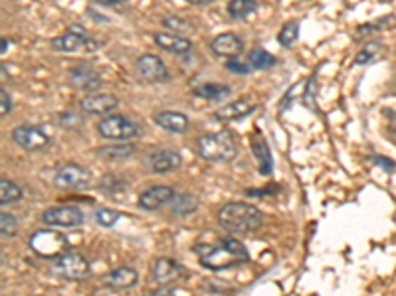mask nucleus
<instances>
[{
	"mask_svg": "<svg viewBox=\"0 0 396 296\" xmlns=\"http://www.w3.org/2000/svg\"><path fill=\"white\" fill-rule=\"evenodd\" d=\"M256 109H258V103L254 101V97H240V99L230 101L220 109H216L213 117L218 121H236V119L251 115Z\"/></svg>",
	"mask_w": 396,
	"mask_h": 296,
	"instance_id": "obj_16",
	"label": "nucleus"
},
{
	"mask_svg": "<svg viewBox=\"0 0 396 296\" xmlns=\"http://www.w3.org/2000/svg\"><path fill=\"white\" fill-rule=\"evenodd\" d=\"M42 221L50 227H79L86 221V215L76 206H58L44 211Z\"/></svg>",
	"mask_w": 396,
	"mask_h": 296,
	"instance_id": "obj_10",
	"label": "nucleus"
},
{
	"mask_svg": "<svg viewBox=\"0 0 396 296\" xmlns=\"http://www.w3.org/2000/svg\"><path fill=\"white\" fill-rule=\"evenodd\" d=\"M30 249L42 259L58 261L64 253L69 251L68 237L56 230H40L30 237Z\"/></svg>",
	"mask_w": 396,
	"mask_h": 296,
	"instance_id": "obj_5",
	"label": "nucleus"
},
{
	"mask_svg": "<svg viewBox=\"0 0 396 296\" xmlns=\"http://www.w3.org/2000/svg\"><path fill=\"white\" fill-rule=\"evenodd\" d=\"M188 4H194V6H206V4H213L216 0H186Z\"/></svg>",
	"mask_w": 396,
	"mask_h": 296,
	"instance_id": "obj_41",
	"label": "nucleus"
},
{
	"mask_svg": "<svg viewBox=\"0 0 396 296\" xmlns=\"http://www.w3.org/2000/svg\"><path fill=\"white\" fill-rule=\"evenodd\" d=\"M91 184V172L81 164H64L54 176V186L60 190L76 191L84 190Z\"/></svg>",
	"mask_w": 396,
	"mask_h": 296,
	"instance_id": "obj_7",
	"label": "nucleus"
},
{
	"mask_svg": "<svg viewBox=\"0 0 396 296\" xmlns=\"http://www.w3.org/2000/svg\"><path fill=\"white\" fill-rule=\"evenodd\" d=\"M375 162H378L380 168H385L387 172H392L395 170V162L390 158H383V156H375Z\"/></svg>",
	"mask_w": 396,
	"mask_h": 296,
	"instance_id": "obj_39",
	"label": "nucleus"
},
{
	"mask_svg": "<svg viewBox=\"0 0 396 296\" xmlns=\"http://www.w3.org/2000/svg\"><path fill=\"white\" fill-rule=\"evenodd\" d=\"M153 40L155 44L161 49H166L174 56H184L193 49V42L186 38V36H176V34H171V32H157L153 34Z\"/></svg>",
	"mask_w": 396,
	"mask_h": 296,
	"instance_id": "obj_20",
	"label": "nucleus"
},
{
	"mask_svg": "<svg viewBox=\"0 0 396 296\" xmlns=\"http://www.w3.org/2000/svg\"><path fill=\"white\" fill-rule=\"evenodd\" d=\"M155 123L166 131V133L171 134H183L188 131V126H191V121H188V117L184 115V113H179V111H159L155 117Z\"/></svg>",
	"mask_w": 396,
	"mask_h": 296,
	"instance_id": "obj_21",
	"label": "nucleus"
},
{
	"mask_svg": "<svg viewBox=\"0 0 396 296\" xmlns=\"http://www.w3.org/2000/svg\"><path fill=\"white\" fill-rule=\"evenodd\" d=\"M94 4L101 6V8H111V10H125L127 0H91Z\"/></svg>",
	"mask_w": 396,
	"mask_h": 296,
	"instance_id": "obj_38",
	"label": "nucleus"
},
{
	"mask_svg": "<svg viewBox=\"0 0 396 296\" xmlns=\"http://www.w3.org/2000/svg\"><path fill=\"white\" fill-rule=\"evenodd\" d=\"M251 153H254L256 160H258V172L261 176H270L273 172V158H271L268 141L260 133L254 134V138H251Z\"/></svg>",
	"mask_w": 396,
	"mask_h": 296,
	"instance_id": "obj_22",
	"label": "nucleus"
},
{
	"mask_svg": "<svg viewBox=\"0 0 396 296\" xmlns=\"http://www.w3.org/2000/svg\"><path fill=\"white\" fill-rule=\"evenodd\" d=\"M147 296H174V292L169 287H161L157 288V290H153V292H149Z\"/></svg>",
	"mask_w": 396,
	"mask_h": 296,
	"instance_id": "obj_40",
	"label": "nucleus"
},
{
	"mask_svg": "<svg viewBox=\"0 0 396 296\" xmlns=\"http://www.w3.org/2000/svg\"><path fill=\"white\" fill-rule=\"evenodd\" d=\"M94 218H96V223L99 227L109 230V227H113L117 221L121 220V213L115 210H109V208H101V210H97L94 213Z\"/></svg>",
	"mask_w": 396,
	"mask_h": 296,
	"instance_id": "obj_32",
	"label": "nucleus"
},
{
	"mask_svg": "<svg viewBox=\"0 0 396 296\" xmlns=\"http://www.w3.org/2000/svg\"><path fill=\"white\" fill-rule=\"evenodd\" d=\"M97 133L99 136H103L107 141L113 143H129L133 138H139L143 134L141 124H137L135 121H131L129 117L123 115H107L97 123Z\"/></svg>",
	"mask_w": 396,
	"mask_h": 296,
	"instance_id": "obj_4",
	"label": "nucleus"
},
{
	"mask_svg": "<svg viewBox=\"0 0 396 296\" xmlns=\"http://www.w3.org/2000/svg\"><path fill=\"white\" fill-rule=\"evenodd\" d=\"M137 73L147 83H164L169 81V69L163 64V59L153 54H145L135 61Z\"/></svg>",
	"mask_w": 396,
	"mask_h": 296,
	"instance_id": "obj_13",
	"label": "nucleus"
},
{
	"mask_svg": "<svg viewBox=\"0 0 396 296\" xmlns=\"http://www.w3.org/2000/svg\"><path fill=\"white\" fill-rule=\"evenodd\" d=\"M248 64L251 66V69H258V71H266L278 64V59L271 56L270 52L261 48H254L248 56Z\"/></svg>",
	"mask_w": 396,
	"mask_h": 296,
	"instance_id": "obj_28",
	"label": "nucleus"
},
{
	"mask_svg": "<svg viewBox=\"0 0 396 296\" xmlns=\"http://www.w3.org/2000/svg\"><path fill=\"white\" fill-rule=\"evenodd\" d=\"M194 95L200 97L204 101L210 103H222L228 97L232 95V87L224 85V83H203V85L194 87Z\"/></svg>",
	"mask_w": 396,
	"mask_h": 296,
	"instance_id": "obj_23",
	"label": "nucleus"
},
{
	"mask_svg": "<svg viewBox=\"0 0 396 296\" xmlns=\"http://www.w3.org/2000/svg\"><path fill=\"white\" fill-rule=\"evenodd\" d=\"M218 223L230 235H250L264 223L261 211L246 201H230L218 211Z\"/></svg>",
	"mask_w": 396,
	"mask_h": 296,
	"instance_id": "obj_2",
	"label": "nucleus"
},
{
	"mask_svg": "<svg viewBox=\"0 0 396 296\" xmlns=\"http://www.w3.org/2000/svg\"><path fill=\"white\" fill-rule=\"evenodd\" d=\"M169 206H171V211H173L174 215H179V218H188V215L196 213L200 201H198V198H196L194 194H174V198L171 200Z\"/></svg>",
	"mask_w": 396,
	"mask_h": 296,
	"instance_id": "obj_24",
	"label": "nucleus"
},
{
	"mask_svg": "<svg viewBox=\"0 0 396 296\" xmlns=\"http://www.w3.org/2000/svg\"><path fill=\"white\" fill-rule=\"evenodd\" d=\"M184 273H186V271H184L183 265L176 263L174 259L169 257L155 259L153 268H151L153 280H155L157 285H161V287H169V285L176 283L179 278L184 277Z\"/></svg>",
	"mask_w": 396,
	"mask_h": 296,
	"instance_id": "obj_15",
	"label": "nucleus"
},
{
	"mask_svg": "<svg viewBox=\"0 0 396 296\" xmlns=\"http://www.w3.org/2000/svg\"><path fill=\"white\" fill-rule=\"evenodd\" d=\"M300 38V22L298 20H290L283 24V28L278 34V42H280L283 48H291Z\"/></svg>",
	"mask_w": 396,
	"mask_h": 296,
	"instance_id": "obj_29",
	"label": "nucleus"
},
{
	"mask_svg": "<svg viewBox=\"0 0 396 296\" xmlns=\"http://www.w3.org/2000/svg\"><path fill=\"white\" fill-rule=\"evenodd\" d=\"M117 107H119V99L115 95H111V93H87L79 101L81 113L94 117L111 115Z\"/></svg>",
	"mask_w": 396,
	"mask_h": 296,
	"instance_id": "obj_14",
	"label": "nucleus"
},
{
	"mask_svg": "<svg viewBox=\"0 0 396 296\" xmlns=\"http://www.w3.org/2000/svg\"><path fill=\"white\" fill-rule=\"evenodd\" d=\"M196 153L208 162H230L238 154V144L230 131L206 133L196 141Z\"/></svg>",
	"mask_w": 396,
	"mask_h": 296,
	"instance_id": "obj_3",
	"label": "nucleus"
},
{
	"mask_svg": "<svg viewBox=\"0 0 396 296\" xmlns=\"http://www.w3.org/2000/svg\"><path fill=\"white\" fill-rule=\"evenodd\" d=\"M52 48L56 52H64V54H76V52L91 54L97 49V42L81 26L74 24V26H69L66 34L52 40Z\"/></svg>",
	"mask_w": 396,
	"mask_h": 296,
	"instance_id": "obj_6",
	"label": "nucleus"
},
{
	"mask_svg": "<svg viewBox=\"0 0 396 296\" xmlns=\"http://www.w3.org/2000/svg\"><path fill=\"white\" fill-rule=\"evenodd\" d=\"M147 168L155 174H169L183 166V154L173 148H155L145 156Z\"/></svg>",
	"mask_w": 396,
	"mask_h": 296,
	"instance_id": "obj_12",
	"label": "nucleus"
},
{
	"mask_svg": "<svg viewBox=\"0 0 396 296\" xmlns=\"http://www.w3.org/2000/svg\"><path fill=\"white\" fill-rule=\"evenodd\" d=\"M54 273H58L60 277L68 280H86L91 275V268L84 255H79L76 251H68L56 261Z\"/></svg>",
	"mask_w": 396,
	"mask_h": 296,
	"instance_id": "obj_9",
	"label": "nucleus"
},
{
	"mask_svg": "<svg viewBox=\"0 0 396 296\" xmlns=\"http://www.w3.org/2000/svg\"><path fill=\"white\" fill-rule=\"evenodd\" d=\"M16 231H18L16 218L12 213H9V211H2L0 213V233H2V237H14Z\"/></svg>",
	"mask_w": 396,
	"mask_h": 296,
	"instance_id": "obj_34",
	"label": "nucleus"
},
{
	"mask_svg": "<svg viewBox=\"0 0 396 296\" xmlns=\"http://www.w3.org/2000/svg\"><path fill=\"white\" fill-rule=\"evenodd\" d=\"M193 251L196 253L200 265L208 271H224L250 261V253L246 245L232 237L220 239L218 243H198L194 245Z\"/></svg>",
	"mask_w": 396,
	"mask_h": 296,
	"instance_id": "obj_1",
	"label": "nucleus"
},
{
	"mask_svg": "<svg viewBox=\"0 0 396 296\" xmlns=\"http://www.w3.org/2000/svg\"><path fill=\"white\" fill-rule=\"evenodd\" d=\"M12 141L28 153L46 150L52 144L50 134L44 129L34 126V124H18L16 129H12Z\"/></svg>",
	"mask_w": 396,
	"mask_h": 296,
	"instance_id": "obj_8",
	"label": "nucleus"
},
{
	"mask_svg": "<svg viewBox=\"0 0 396 296\" xmlns=\"http://www.w3.org/2000/svg\"><path fill=\"white\" fill-rule=\"evenodd\" d=\"M383 52V44L377 42V40H373V42H368L365 48L361 49L357 54V58H355V64L357 66H365V64H370L373 59L378 58V54Z\"/></svg>",
	"mask_w": 396,
	"mask_h": 296,
	"instance_id": "obj_31",
	"label": "nucleus"
},
{
	"mask_svg": "<svg viewBox=\"0 0 396 296\" xmlns=\"http://www.w3.org/2000/svg\"><path fill=\"white\" fill-rule=\"evenodd\" d=\"M137 283H139V273L131 267H117L103 277V285L113 290H129L137 287Z\"/></svg>",
	"mask_w": 396,
	"mask_h": 296,
	"instance_id": "obj_18",
	"label": "nucleus"
},
{
	"mask_svg": "<svg viewBox=\"0 0 396 296\" xmlns=\"http://www.w3.org/2000/svg\"><path fill=\"white\" fill-rule=\"evenodd\" d=\"M135 154V146L129 143H117V144H109V146H101L97 150V156L103 158L107 162H117V160H125L129 156Z\"/></svg>",
	"mask_w": 396,
	"mask_h": 296,
	"instance_id": "obj_25",
	"label": "nucleus"
},
{
	"mask_svg": "<svg viewBox=\"0 0 396 296\" xmlns=\"http://www.w3.org/2000/svg\"><path fill=\"white\" fill-rule=\"evenodd\" d=\"M68 81L69 85L78 91H86V93H94L97 91L101 83H103V77L97 71L96 67L87 66V64H78V66H72L68 69Z\"/></svg>",
	"mask_w": 396,
	"mask_h": 296,
	"instance_id": "obj_11",
	"label": "nucleus"
},
{
	"mask_svg": "<svg viewBox=\"0 0 396 296\" xmlns=\"http://www.w3.org/2000/svg\"><path fill=\"white\" fill-rule=\"evenodd\" d=\"M392 16H385V18L377 20V22H373V24H365V26H361V28L357 30V40H363V38H368V34H375V32H378V30H383L385 26H387L388 22H392Z\"/></svg>",
	"mask_w": 396,
	"mask_h": 296,
	"instance_id": "obj_35",
	"label": "nucleus"
},
{
	"mask_svg": "<svg viewBox=\"0 0 396 296\" xmlns=\"http://www.w3.org/2000/svg\"><path fill=\"white\" fill-rule=\"evenodd\" d=\"M260 8L258 0H230L228 2V16L232 20H248L251 14H256V10Z\"/></svg>",
	"mask_w": 396,
	"mask_h": 296,
	"instance_id": "obj_26",
	"label": "nucleus"
},
{
	"mask_svg": "<svg viewBox=\"0 0 396 296\" xmlns=\"http://www.w3.org/2000/svg\"><path fill=\"white\" fill-rule=\"evenodd\" d=\"M176 191L171 186H153L145 190L139 196V208L145 211H155L163 208L166 203H171Z\"/></svg>",
	"mask_w": 396,
	"mask_h": 296,
	"instance_id": "obj_17",
	"label": "nucleus"
},
{
	"mask_svg": "<svg viewBox=\"0 0 396 296\" xmlns=\"http://www.w3.org/2000/svg\"><path fill=\"white\" fill-rule=\"evenodd\" d=\"M10 111H12V97H10L9 91L2 87V89H0V115H2V119L9 117Z\"/></svg>",
	"mask_w": 396,
	"mask_h": 296,
	"instance_id": "obj_37",
	"label": "nucleus"
},
{
	"mask_svg": "<svg viewBox=\"0 0 396 296\" xmlns=\"http://www.w3.org/2000/svg\"><path fill=\"white\" fill-rule=\"evenodd\" d=\"M226 69L232 71V73H238V76H248L251 71V66L250 64H244L238 58H232L226 61Z\"/></svg>",
	"mask_w": 396,
	"mask_h": 296,
	"instance_id": "obj_36",
	"label": "nucleus"
},
{
	"mask_svg": "<svg viewBox=\"0 0 396 296\" xmlns=\"http://www.w3.org/2000/svg\"><path fill=\"white\" fill-rule=\"evenodd\" d=\"M24 198V191L20 188L18 184H14L9 178H2L0 180V203L6 206V203H16Z\"/></svg>",
	"mask_w": 396,
	"mask_h": 296,
	"instance_id": "obj_27",
	"label": "nucleus"
},
{
	"mask_svg": "<svg viewBox=\"0 0 396 296\" xmlns=\"http://www.w3.org/2000/svg\"><path fill=\"white\" fill-rule=\"evenodd\" d=\"M210 49H213L216 56H220V58L232 59L240 56L242 49H244V44H242V40L236 34L226 32V34H220V36H216L210 42Z\"/></svg>",
	"mask_w": 396,
	"mask_h": 296,
	"instance_id": "obj_19",
	"label": "nucleus"
},
{
	"mask_svg": "<svg viewBox=\"0 0 396 296\" xmlns=\"http://www.w3.org/2000/svg\"><path fill=\"white\" fill-rule=\"evenodd\" d=\"M9 40L6 38H2V54H6V49H9Z\"/></svg>",
	"mask_w": 396,
	"mask_h": 296,
	"instance_id": "obj_42",
	"label": "nucleus"
},
{
	"mask_svg": "<svg viewBox=\"0 0 396 296\" xmlns=\"http://www.w3.org/2000/svg\"><path fill=\"white\" fill-rule=\"evenodd\" d=\"M392 129H395V133H396V119H395V124H392Z\"/></svg>",
	"mask_w": 396,
	"mask_h": 296,
	"instance_id": "obj_43",
	"label": "nucleus"
},
{
	"mask_svg": "<svg viewBox=\"0 0 396 296\" xmlns=\"http://www.w3.org/2000/svg\"><path fill=\"white\" fill-rule=\"evenodd\" d=\"M99 190L109 194L111 198H117V194H121V191L125 190V182L121 180V178H117V176H106V178H101V182H99Z\"/></svg>",
	"mask_w": 396,
	"mask_h": 296,
	"instance_id": "obj_33",
	"label": "nucleus"
},
{
	"mask_svg": "<svg viewBox=\"0 0 396 296\" xmlns=\"http://www.w3.org/2000/svg\"><path fill=\"white\" fill-rule=\"evenodd\" d=\"M163 28L164 32H171L176 36H188L193 32V26L184 18H179V16H164Z\"/></svg>",
	"mask_w": 396,
	"mask_h": 296,
	"instance_id": "obj_30",
	"label": "nucleus"
}]
</instances>
